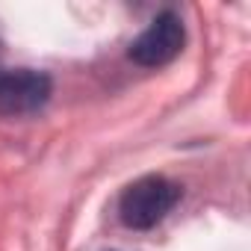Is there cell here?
Returning <instances> with one entry per match:
<instances>
[{
	"label": "cell",
	"mask_w": 251,
	"mask_h": 251,
	"mask_svg": "<svg viewBox=\"0 0 251 251\" xmlns=\"http://www.w3.org/2000/svg\"><path fill=\"white\" fill-rule=\"evenodd\" d=\"M183 189L166 175H145L133 180L130 186H124L118 198V216L121 222L133 230H148L160 225L180 201Z\"/></svg>",
	"instance_id": "6da1fadb"
},
{
	"label": "cell",
	"mask_w": 251,
	"mask_h": 251,
	"mask_svg": "<svg viewBox=\"0 0 251 251\" xmlns=\"http://www.w3.org/2000/svg\"><path fill=\"white\" fill-rule=\"evenodd\" d=\"M183 42H186V30H183L180 15L166 9L148 24L145 33H139V39H133L130 59L145 68H160L183 50Z\"/></svg>",
	"instance_id": "3957f363"
},
{
	"label": "cell",
	"mask_w": 251,
	"mask_h": 251,
	"mask_svg": "<svg viewBox=\"0 0 251 251\" xmlns=\"http://www.w3.org/2000/svg\"><path fill=\"white\" fill-rule=\"evenodd\" d=\"M53 92V80L36 68H0V115L24 118L39 112Z\"/></svg>",
	"instance_id": "7a4b0ae2"
}]
</instances>
